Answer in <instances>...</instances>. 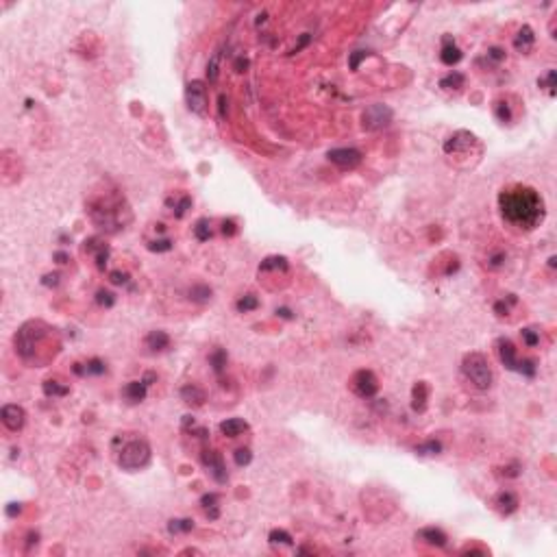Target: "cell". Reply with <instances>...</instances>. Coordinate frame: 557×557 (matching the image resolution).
I'll use <instances>...</instances> for the list:
<instances>
[{"mask_svg":"<svg viewBox=\"0 0 557 557\" xmlns=\"http://www.w3.org/2000/svg\"><path fill=\"white\" fill-rule=\"evenodd\" d=\"M189 298L196 300V303H205V300L212 298V287L207 285H194L189 290Z\"/></svg>","mask_w":557,"mask_h":557,"instance_id":"32","label":"cell"},{"mask_svg":"<svg viewBox=\"0 0 557 557\" xmlns=\"http://www.w3.org/2000/svg\"><path fill=\"white\" fill-rule=\"evenodd\" d=\"M268 540L272 544H285V546H290L292 544V535L285 531V529H272L270 535H268Z\"/></svg>","mask_w":557,"mask_h":557,"instance_id":"33","label":"cell"},{"mask_svg":"<svg viewBox=\"0 0 557 557\" xmlns=\"http://www.w3.org/2000/svg\"><path fill=\"white\" fill-rule=\"evenodd\" d=\"M185 103L187 109L196 116H205L207 113V87L203 81H189L185 85Z\"/></svg>","mask_w":557,"mask_h":557,"instance_id":"7","label":"cell"},{"mask_svg":"<svg viewBox=\"0 0 557 557\" xmlns=\"http://www.w3.org/2000/svg\"><path fill=\"white\" fill-rule=\"evenodd\" d=\"M233 457H235L237 466H248L251 459H253V453H251V449H237Z\"/></svg>","mask_w":557,"mask_h":557,"instance_id":"43","label":"cell"},{"mask_svg":"<svg viewBox=\"0 0 557 557\" xmlns=\"http://www.w3.org/2000/svg\"><path fill=\"white\" fill-rule=\"evenodd\" d=\"M440 59H442L444 66H455V63H457V61L462 59V50H459L457 46H455L453 37H449V35H446V37L442 40V52H440Z\"/></svg>","mask_w":557,"mask_h":557,"instance_id":"19","label":"cell"},{"mask_svg":"<svg viewBox=\"0 0 557 557\" xmlns=\"http://www.w3.org/2000/svg\"><path fill=\"white\" fill-rule=\"evenodd\" d=\"M0 418H3V422L9 431H20L26 422V414L20 405H5L3 412H0Z\"/></svg>","mask_w":557,"mask_h":557,"instance_id":"13","label":"cell"},{"mask_svg":"<svg viewBox=\"0 0 557 557\" xmlns=\"http://www.w3.org/2000/svg\"><path fill=\"white\" fill-rule=\"evenodd\" d=\"M505 259H507V255L505 253H494V255H490V259H488V266L490 268H501L505 263Z\"/></svg>","mask_w":557,"mask_h":557,"instance_id":"45","label":"cell"},{"mask_svg":"<svg viewBox=\"0 0 557 557\" xmlns=\"http://www.w3.org/2000/svg\"><path fill=\"white\" fill-rule=\"evenodd\" d=\"M155 379H157V374H155V372H148V374H146V377H144L142 381L146 383V386H152V381H155Z\"/></svg>","mask_w":557,"mask_h":557,"instance_id":"56","label":"cell"},{"mask_svg":"<svg viewBox=\"0 0 557 557\" xmlns=\"http://www.w3.org/2000/svg\"><path fill=\"white\" fill-rule=\"evenodd\" d=\"M277 316H281V318H287V320H290V318H294L287 307H281V309H277Z\"/></svg>","mask_w":557,"mask_h":557,"instance_id":"55","label":"cell"},{"mask_svg":"<svg viewBox=\"0 0 557 557\" xmlns=\"http://www.w3.org/2000/svg\"><path fill=\"white\" fill-rule=\"evenodd\" d=\"M533 44H535V35H533V29L531 26H523V29L518 31V35L514 37V48L520 52V54H529L533 48Z\"/></svg>","mask_w":557,"mask_h":557,"instance_id":"15","label":"cell"},{"mask_svg":"<svg viewBox=\"0 0 557 557\" xmlns=\"http://www.w3.org/2000/svg\"><path fill=\"white\" fill-rule=\"evenodd\" d=\"M494 113H496V118H498V120L503 122V124L511 120V111H509V105H507V103H496V105H494Z\"/></svg>","mask_w":557,"mask_h":557,"instance_id":"38","label":"cell"},{"mask_svg":"<svg viewBox=\"0 0 557 557\" xmlns=\"http://www.w3.org/2000/svg\"><path fill=\"white\" fill-rule=\"evenodd\" d=\"M218 68H220V54H214L212 57V61L207 63V76H209V81H216L218 79Z\"/></svg>","mask_w":557,"mask_h":557,"instance_id":"42","label":"cell"},{"mask_svg":"<svg viewBox=\"0 0 557 557\" xmlns=\"http://www.w3.org/2000/svg\"><path fill=\"white\" fill-rule=\"evenodd\" d=\"M474 142H477V138H474L472 133H468V131H457V133H453L449 140L444 142V152L449 155H462V152H466V150H470L472 146H474Z\"/></svg>","mask_w":557,"mask_h":557,"instance_id":"11","label":"cell"},{"mask_svg":"<svg viewBox=\"0 0 557 557\" xmlns=\"http://www.w3.org/2000/svg\"><path fill=\"white\" fill-rule=\"evenodd\" d=\"M96 303H98L100 307H113V303H116V294H113V292H109V290H98Z\"/></svg>","mask_w":557,"mask_h":557,"instance_id":"34","label":"cell"},{"mask_svg":"<svg viewBox=\"0 0 557 557\" xmlns=\"http://www.w3.org/2000/svg\"><path fill=\"white\" fill-rule=\"evenodd\" d=\"M416 453L418 455H440L442 453V444L437 440H429V442H422L416 446Z\"/></svg>","mask_w":557,"mask_h":557,"instance_id":"31","label":"cell"},{"mask_svg":"<svg viewBox=\"0 0 557 557\" xmlns=\"http://www.w3.org/2000/svg\"><path fill=\"white\" fill-rule=\"evenodd\" d=\"M203 464L207 466V470L209 474L214 477V481L218 483H226V479H229V472H226V466H224V457L218 451L214 449H209L203 453Z\"/></svg>","mask_w":557,"mask_h":557,"instance_id":"10","label":"cell"},{"mask_svg":"<svg viewBox=\"0 0 557 557\" xmlns=\"http://www.w3.org/2000/svg\"><path fill=\"white\" fill-rule=\"evenodd\" d=\"M54 259H57V263H66L68 261V255L66 253H54Z\"/></svg>","mask_w":557,"mask_h":557,"instance_id":"57","label":"cell"},{"mask_svg":"<svg viewBox=\"0 0 557 557\" xmlns=\"http://www.w3.org/2000/svg\"><path fill=\"white\" fill-rule=\"evenodd\" d=\"M226 361H229V357H226V351H222V349H214L212 353H209V366L214 368L216 374H220V372L226 368Z\"/></svg>","mask_w":557,"mask_h":557,"instance_id":"26","label":"cell"},{"mask_svg":"<svg viewBox=\"0 0 557 557\" xmlns=\"http://www.w3.org/2000/svg\"><path fill=\"white\" fill-rule=\"evenodd\" d=\"M22 511V505L20 503H11L7 507V516H15V514H20Z\"/></svg>","mask_w":557,"mask_h":557,"instance_id":"53","label":"cell"},{"mask_svg":"<svg viewBox=\"0 0 557 557\" xmlns=\"http://www.w3.org/2000/svg\"><path fill=\"white\" fill-rule=\"evenodd\" d=\"M555 76H557L555 70H549V74H546L544 79L537 81V85H546V87L551 89V94H555Z\"/></svg>","mask_w":557,"mask_h":557,"instance_id":"47","label":"cell"},{"mask_svg":"<svg viewBox=\"0 0 557 557\" xmlns=\"http://www.w3.org/2000/svg\"><path fill=\"white\" fill-rule=\"evenodd\" d=\"M520 335H523V342L529 346V349H535V346L540 344V335H537L533 329H523V331H520Z\"/></svg>","mask_w":557,"mask_h":557,"instance_id":"36","label":"cell"},{"mask_svg":"<svg viewBox=\"0 0 557 557\" xmlns=\"http://www.w3.org/2000/svg\"><path fill=\"white\" fill-rule=\"evenodd\" d=\"M498 209L503 220L518 231H533L544 220V200L533 187L511 185L498 194Z\"/></svg>","mask_w":557,"mask_h":557,"instance_id":"1","label":"cell"},{"mask_svg":"<svg viewBox=\"0 0 557 557\" xmlns=\"http://www.w3.org/2000/svg\"><path fill=\"white\" fill-rule=\"evenodd\" d=\"M351 390L359 398H372L379 392V381L372 370H357L351 377Z\"/></svg>","mask_w":557,"mask_h":557,"instance_id":"8","label":"cell"},{"mask_svg":"<svg viewBox=\"0 0 557 557\" xmlns=\"http://www.w3.org/2000/svg\"><path fill=\"white\" fill-rule=\"evenodd\" d=\"M89 216H92L94 224H98V229H103L107 233H116L124 229V224L131 220V212L124 205V200L120 196L107 194L96 198L89 205Z\"/></svg>","mask_w":557,"mask_h":557,"instance_id":"2","label":"cell"},{"mask_svg":"<svg viewBox=\"0 0 557 557\" xmlns=\"http://www.w3.org/2000/svg\"><path fill=\"white\" fill-rule=\"evenodd\" d=\"M189 207H191V198H189V196H181V198L177 200V205H175V216H177V218H183Z\"/></svg>","mask_w":557,"mask_h":557,"instance_id":"40","label":"cell"},{"mask_svg":"<svg viewBox=\"0 0 557 557\" xmlns=\"http://www.w3.org/2000/svg\"><path fill=\"white\" fill-rule=\"evenodd\" d=\"M496 507H498L501 514H505V516L514 514V511L518 509V496L514 494V492H509V490L501 492V494L496 496Z\"/></svg>","mask_w":557,"mask_h":557,"instance_id":"23","label":"cell"},{"mask_svg":"<svg viewBox=\"0 0 557 557\" xmlns=\"http://www.w3.org/2000/svg\"><path fill=\"white\" fill-rule=\"evenodd\" d=\"M266 270H287V259L285 257H279V255L266 257V259L261 261L259 272H266Z\"/></svg>","mask_w":557,"mask_h":557,"instance_id":"27","label":"cell"},{"mask_svg":"<svg viewBox=\"0 0 557 557\" xmlns=\"http://www.w3.org/2000/svg\"><path fill=\"white\" fill-rule=\"evenodd\" d=\"M326 157L331 163H335L342 170H353L361 163V152L355 148H331L326 152Z\"/></svg>","mask_w":557,"mask_h":557,"instance_id":"9","label":"cell"},{"mask_svg":"<svg viewBox=\"0 0 557 557\" xmlns=\"http://www.w3.org/2000/svg\"><path fill=\"white\" fill-rule=\"evenodd\" d=\"M85 251L87 253H94L96 255V266L100 270H105L107 266V259H109V248H107V244H103L98 240V237H89V240L85 242Z\"/></svg>","mask_w":557,"mask_h":557,"instance_id":"16","label":"cell"},{"mask_svg":"<svg viewBox=\"0 0 557 557\" xmlns=\"http://www.w3.org/2000/svg\"><path fill=\"white\" fill-rule=\"evenodd\" d=\"M462 370L466 374V379H468L477 390H490L492 388L494 372H492L490 361H488L486 355H481V353L466 355L464 361H462Z\"/></svg>","mask_w":557,"mask_h":557,"instance_id":"4","label":"cell"},{"mask_svg":"<svg viewBox=\"0 0 557 557\" xmlns=\"http://www.w3.org/2000/svg\"><path fill=\"white\" fill-rule=\"evenodd\" d=\"M218 501H220V494H218V492H209V494L200 498V505L205 509H212V507H218Z\"/></svg>","mask_w":557,"mask_h":557,"instance_id":"44","label":"cell"},{"mask_svg":"<svg viewBox=\"0 0 557 557\" xmlns=\"http://www.w3.org/2000/svg\"><path fill=\"white\" fill-rule=\"evenodd\" d=\"M516 303V296L514 294H509V296H505V298H501L498 303L494 305V312L498 314V316H507V312H509V305H514Z\"/></svg>","mask_w":557,"mask_h":557,"instance_id":"35","label":"cell"},{"mask_svg":"<svg viewBox=\"0 0 557 557\" xmlns=\"http://www.w3.org/2000/svg\"><path fill=\"white\" fill-rule=\"evenodd\" d=\"M235 307H237V312L240 314H248V312H253V309L259 307V300H257L255 294H246V296H242L240 300H237Z\"/></svg>","mask_w":557,"mask_h":557,"instance_id":"29","label":"cell"},{"mask_svg":"<svg viewBox=\"0 0 557 557\" xmlns=\"http://www.w3.org/2000/svg\"><path fill=\"white\" fill-rule=\"evenodd\" d=\"M496 353H498L501 363H503L507 370L518 372V363H520V359H518V355H516V346H514V342L507 340V337H501V340L496 342Z\"/></svg>","mask_w":557,"mask_h":557,"instance_id":"12","label":"cell"},{"mask_svg":"<svg viewBox=\"0 0 557 557\" xmlns=\"http://www.w3.org/2000/svg\"><path fill=\"white\" fill-rule=\"evenodd\" d=\"M488 59H490V61H494V63L503 61V59H505V50H503V48H496V46H494V48H490V50H488Z\"/></svg>","mask_w":557,"mask_h":557,"instance_id":"48","label":"cell"},{"mask_svg":"<svg viewBox=\"0 0 557 557\" xmlns=\"http://www.w3.org/2000/svg\"><path fill=\"white\" fill-rule=\"evenodd\" d=\"M309 40H312V37H309V35L305 33V35H303V37H300V42L296 44V48H294V50H292V52H298V50H303V48L307 46V44H309Z\"/></svg>","mask_w":557,"mask_h":557,"instance_id":"54","label":"cell"},{"mask_svg":"<svg viewBox=\"0 0 557 557\" xmlns=\"http://www.w3.org/2000/svg\"><path fill=\"white\" fill-rule=\"evenodd\" d=\"M246 68H248V59H246V57H237L235 59V70L237 72H244Z\"/></svg>","mask_w":557,"mask_h":557,"instance_id":"51","label":"cell"},{"mask_svg":"<svg viewBox=\"0 0 557 557\" xmlns=\"http://www.w3.org/2000/svg\"><path fill=\"white\" fill-rule=\"evenodd\" d=\"M48 335H50V329L42 320H31V322L22 324L15 333V353L20 355L24 361H31V363L46 361V357L42 355L44 353L42 346L46 344Z\"/></svg>","mask_w":557,"mask_h":557,"instance_id":"3","label":"cell"},{"mask_svg":"<svg viewBox=\"0 0 557 557\" xmlns=\"http://www.w3.org/2000/svg\"><path fill=\"white\" fill-rule=\"evenodd\" d=\"M427 400H429V386L425 381H418L414 390H412V407H414V412L418 414H422L425 409H427Z\"/></svg>","mask_w":557,"mask_h":557,"instance_id":"21","label":"cell"},{"mask_svg":"<svg viewBox=\"0 0 557 557\" xmlns=\"http://www.w3.org/2000/svg\"><path fill=\"white\" fill-rule=\"evenodd\" d=\"M181 400L189 407H200V405H205L207 394L203 388L196 386V383H187V386L181 388Z\"/></svg>","mask_w":557,"mask_h":557,"instance_id":"14","label":"cell"},{"mask_svg":"<svg viewBox=\"0 0 557 557\" xmlns=\"http://www.w3.org/2000/svg\"><path fill=\"white\" fill-rule=\"evenodd\" d=\"M146 390H148V386H146L142 379L140 381H129L122 388V396L129 400V403H142V400L146 398Z\"/></svg>","mask_w":557,"mask_h":557,"instance_id":"17","label":"cell"},{"mask_svg":"<svg viewBox=\"0 0 557 557\" xmlns=\"http://www.w3.org/2000/svg\"><path fill=\"white\" fill-rule=\"evenodd\" d=\"M368 57V52L366 50H357V52H353L351 54V59H349V66H351V70H357L359 68V61L361 59H366Z\"/></svg>","mask_w":557,"mask_h":557,"instance_id":"46","label":"cell"},{"mask_svg":"<svg viewBox=\"0 0 557 557\" xmlns=\"http://www.w3.org/2000/svg\"><path fill=\"white\" fill-rule=\"evenodd\" d=\"M218 109H220V118L226 116V96L220 94V98H218Z\"/></svg>","mask_w":557,"mask_h":557,"instance_id":"52","label":"cell"},{"mask_svg":"<svg viewBox=\"0 0 557 557\" xmlns=\"http://www.w3.org/2000/svg\"><path fill=\"white\" fill-rule=\"evenodd\" d=\"M105 372H107V366L96 357L85 363V374H105Z\"/></svg>","mask_w":557,"mask_h":557,"instance_id":"37","label":"cell"},{"mask_svg":"<svg viewBox=\"0 0 557 557\" xmlns=\"http://www.w3.org/2000/svg\"><path fill=\"white\" fill-rule=\"evenodd\" d=\"M146 349L152 351V353H161V351H166L168 346H170V335L166 331H150L148 335H146Z\"/></svg>","mask_w":557,"mask_h":557,"instance_id":"20","label":"cell"},{"mask_svg":"<svg viewBox=\"0 0 557 557\" xmlns=\"http://www.w3.org/2000/svg\"><path fill=\"white\" fill-rule=\"evenodd\" d=\"M392 118H394V111H392L388 105L377 103V105H370L366 111L361 113V126L366 131H379L392 122Z\"/></svg>","mask_w":557,"mask_h":557,"instance_id":"6","label":"cell"},{"mask_svg":"<svg viewBox=\"0 0 557 557\" xmlns=\"http://www.w3.org/2000/svg\"><path fill=\"white\" fill-rule=\"evenodd\" d=\"M464 83H466V76L457 70H453L451 74H446V76L440 79V87L442 89H462Z\"/></svg>","mask_w":557,"mask_h":557,"instance_id":"24","label":"cell"},{"mask_svg":"<svg viewBox=\"0 0 557 557\" xmlns=\"http://www.w3.org/2000/svg\"><path fill=\"white\" fill-rule=\"evenodd\" d=\"M246 429H248V425H246V420H242V418H226V420H222V422H220V431L226 437L242 435Z\"/></svg>","mask_w":557,"mask_h":557,"instance_id":"22","label":"cell"},{"mask_svg":"<svg viewBox=\"0 0 557 557\" xmlns=\"http://www.w3.org/2000/svg\"><path fill=\"white\" fill-rule=\"evenodd\" d=\"M235 231H237V226H235L233 220H224V222H222V233H224V235L231 237V235H235Z\"/></svg>","mask_w":557,"mask_h":557,"instance_id":"50","label":"cell"},{"mask_svg":"<svg viewBox=\"0 0 557 557\" xmlns=\"http://www.w3.org/2000/svg\"><path fill=\"white\" fill-rule=\"evenodd\" d=\"M418 540H422L427 544H431V546H444L446 544V533L442 531V529H437V527H425V529H420V531L416 533Z\"/></svg>","mask_w":557,"mask_h":557,"instance_id":"18","label":"cell"},{"mask_svg":"<svg viewBox=\"0 0 557 557\" xmlns=\"http://www.w3.org/2000/svg\"><path fill=\"white\" fill-rule=\"evenodd\" d=\"M150 462V444L138 437V440H129L122 444V449L118 451V466L122 470H129V472H135L148 466Z\"/></svg>","mask_w":557,"mask_h":557,"instance_id":"5","label":"cell"},{"mask_svg":"<svg viewBox=\"0 0 557 557\" xmlns=\"http://www.w3.org/2000/svg\"><path fill=\"white\" fill-rule=\"evenodd\" d=\"M191 529H194V520H189V518H175L168 523L170 533H189Z\"/></svg>","mask_w":557,"mask_h":557,"instance_id":"28","label":"cell"},{"mask_svg":"<svg viewBox=\"0 0 557 557\" xmlns=\"http://www.w3.org/2000/svg\"><path fill=\"white\" fill-rule=\"evenodd\" d=\"M129 272H122V270H111L109 272V281L113 283V285H126L129 283Z\"/></svg>","mask_w":557,"mask_h":557,"instance_id":"39","label":"cell"},{"mask_svg":"<svg viewBox=\"0 0 557 557\" xmlns=\"http://www.w3.org/2000/svg\"><path fill=\"white\" fill-rule=\"evenodd\" d=\"M44 285H48V287H54V285H59V275L57 272H52V275H46L42 279Z\"/></svg>","mask_w":557,"mask_h":557,"instance_id":"49","label":"cell"},{"mask_svg":"<svg viewBox=\"0 0 557 557\" xmlns=\"http://www.w3.org/2000/svg\"><path fill=\"white\" fill-rule=\"evenodd\" d=\"M194 235H196L198 242H207L209 237H212V226H209V220H207V218H200V220L196 222V226H194Z\"/></svg>","mask_w":557,"mask_h":557,"instance_id":"30","label":"cell"},{"mask_svg":"<svg viewBox=\"0 0 557 557\" xmlns=\"http://www.w3.org/2000/svg\"><path fill=\"white\" fill-rule=\"evenodd\" d=\"M170 248H172V242L168 240V237H163V240H155V242L148 244V251H152V253H166Z\"/></svg>","mask_w":557,"mask_h":557,"instance_id":"41","label":"cell"},{"mask_svg":"<svg viewBox=\"0 0 557 557\" xmlns=\"http://www.w3.org/2000/svg\"><path fill=\"white\" fill-rule=\"evenodd\" d=\"M70 392L68 386H63V383H59L57 379H48V381H44V394L46 396H52V398H61V396H66Z\"/></svg>","mask_w":557,"mask_h":557,"instance_id":"25","label":"cell"}]
</instances>
